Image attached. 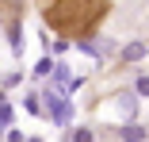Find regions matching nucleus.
<instances>
[{
    "instance_id": "1",
    "label": "nucleus",
    "mask_w": 149,
    "mask_h": 142,
    "mask_svg": "<svg viewBox=\"0 0 149 142\" xmlns=\"http://www.w3.org/2000/svg\"><path fill=\"white\" fill-rule=\"evenodd\" d=\"M38 12L57 39H92L111 15V0H38Z\"/></svg>"
},
{
    "instance_id": "2",
    "label": "nucleus",
    "mask_w": 149,
    "mask_h": 142,
    "mask_svg": "<svg viewBox=\"0 0 149 142\" xmlns=\"http://www.w3.org/2000/svg\"><path fill=\"white\" fill-rule=\"evenodd\" d=\"M23 12H27V0H0V15L8 19V27H12V31L19 27V19H23Z\"/></svg>"
}]
</instances>
